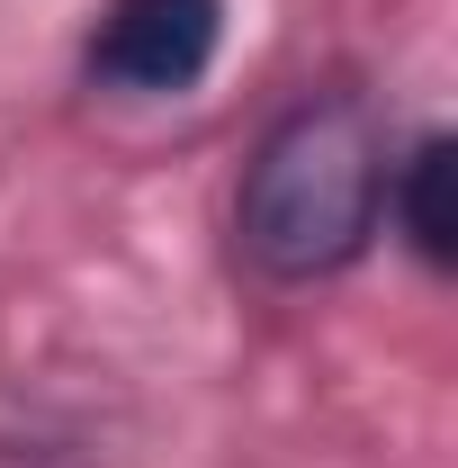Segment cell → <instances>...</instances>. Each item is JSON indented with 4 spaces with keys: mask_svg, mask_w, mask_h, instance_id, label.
<instances>
[{
    "mask_svg": "<svg viewBox=\"0 0 458 468\" xmlns=\"http://www.w3.org/2000/svg\"><path fill=\"white\" fill-rule=\"evenodd\" d=\"M387 117L369 109V90H306L297 109L270 117V135L252 144L243 189H234V243L261 280H333L369 252V234L387 226Z\"/></svg>",
    "mask_w": 458,
    "mask_h": 468,
    "instance_id": "1",
    "label": "cell"
},
{
    "mask_svg": "<svg viewBox=\"0 0 458 468\" xmlns=\"http://www.w3.org/2000/svg\"><path fill=\"white\" fill-rule=\"evenodd\" d=\"M225 46V0H109L90 27V81L117 100H180Z\"/></svg>",
    "mask_w": 458,
    "mask_h": 468,
    "instance_id": "2",
    "label": "cell"
},
{
    "mask_svg": "<svg viewBox=\"0 0 458 468\" xmlns=\"http://www.w3.org/2000/svg\"><path fill=\"white\" fill-rule=\"evenodd\" d=\"M387 217H396V234L432 261V271H450V144L441 135H422L404 163H387Z\"/></svg>",
    "mask_w": 458,
    "mask_h": 468,
    "instance_id": "3",
    "label": "cell"
}]
</instances>
